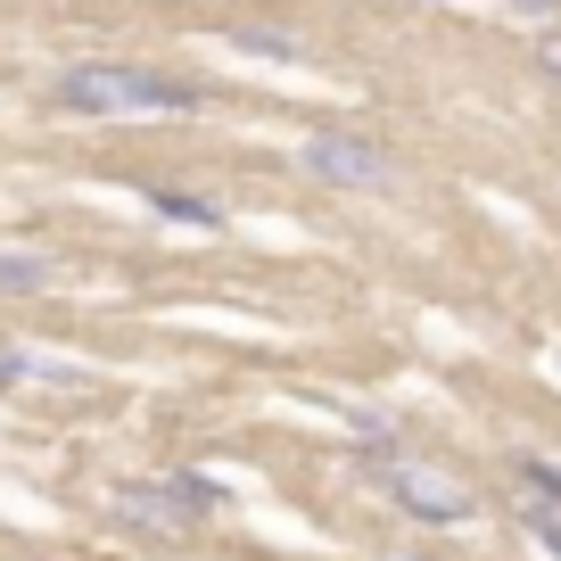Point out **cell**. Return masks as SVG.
Listing matches in <instances>:
<instances>
[{
	"label": "cell",
	"mask_w": 561,
	"mask_h": 561,
	"mask_svg": "<svg viewBox=\"0 0 561 561\" xmlns=\"http://www.w3.org/2000/svg\"><path fill=\"white\" fill-rule=\"evenodd\" d=\"M207 91L182 83V75H158V67H116V58H83L50 83V107L58 116H198Z\"/></svg>",
	"instance_id": "obj_1"
},
{
	"label": "cell",
	"mask_w": 561,
	"mask_h": 561,
	"mask_svg": "<svg viewBox=\"0 0 561 561\" xmlns=\"http://www.w3.org/2000/svg\"><path fill=\"white\" fill-rule=\"evenodd\" d=\"M388 561H421V553H388Z\"/></svg>",
	"instance_id": "obj_12"
},
{
	"label": "cell",
	"mask_w": 561,
	"mask_h": 561,
	"mask_svg": "<svg viewBox=\"0 0 561 561\" xmlns=\"http://www.w3.org/2000/svg\"><path fill=\"white\" fill-rule=\"evenodd\" d=\"M306 174L331 182V191H388V182H397V158L364 133H314L306 140Z\"/></svg>",
	"instance_id": "obj_3"
},
{
	"label": "cell",
	"mask_w": 561,
	"mask_h": 561,
	"mask_svg": "<svg viewBox=\"0 0 561 561\" xmlns=\"http://www.w3.org/2000/svg\"><path fill=\"white\" fill-rule=\"evenodd\" d=\"M25 380V355H9V347H0V388H18Z\"/></svg>",
	"instance_id": "obj_11"
},
{
	"label": "cell",
	"mask_w": 561,
	"mask_h": 561,
	"mask_svg": "<svg viewBox=\"0 0 561 561\" xmlns=\"http://www.w3.org/2000/svg\"><path fill=\"white\" fill-rule=\"evenodd\" d=\"M371 471H380L388 504H397L404 520H421V528H455V520H471V512H479L471 479H455L446 462H430V455H397V446H388Z\"/></svg>",
	"instance_id": "obj_2"
},
{
	"label": "cell",
	"mask_w": 561,
	"mask_h": 561,
	"mask_svg": "<svg viewBox=\"0 0 561 561\" xmlns=\"http://www.w3.org/2000/svg\"><path fill=\"white\" fill-rule=\"evenodd\" d=\"M231 42H240L248 58H280V67H306V42L289 34V25H240Z\"/></svg>",
	"instance_id": "obj_6"
},
{
	"label": "cell",
	"mask_w": 561,
	"mask_h": 561,
	"mask_svg": "<svg viewBox=\"0 0 561 561\" xmlns=\"http://www.w3.org/2000/svg\"><path fill=\"white\" fill-rule=\"evenodd\" d=\"M116 520L149 528V537H191L207 512H198L191 495L174 488V479H124V488H116Z\"/></svg>",
	"instance_id": "obj_4"
},
{
	"label": "cell",
	"mask_w": 561,
	"mask_h": 561,
	"mask_svg": "<svg viewBox=\"0 0 561 561\" xmlns=\"http://www.w3.org/2000/svg\"><path fill=\"white\" fill-rule=\"evenodd\" d=\"M512 9H520V18H537V25H553V18H561V0H512Z\"/></svg>",
	"instance_id": "obj_10"
},
{
	"label": "cell",
	"mask_w": 561,
	"mask_h": 561,
	"mask_svg": "<svg viewBox=\"0 0 561 561\" xmlns=\"http://www.w3.org/2000/svg\"><path fill=\"white\" fill-rule=\"evenodd\" d=\"M520 495H528V504H545V512H561V471H553V462H537V455H520Z\"/></svg>",
	"instance_id": "obj_8"
},
{
	"label": "cell",
	"mask_w": 561,
	"mask_h": 561,
	"mask_svg": "<svg viewBox=\"0 0 561 561\" xmlns=\"http://www.w3.org/2000/svg\"><path fill=\"white\" fill-rule=\"evenodd\" d=\"M537 67H545V75L561 83V34H545V42H537Z\"/></svg>",
	"instance_id": "obj_9"
},
{
	"label": "cell",
	"mask_w": 561,
	"mask_h": 561,
	"mask_svg": "<svg viewBox=\"0 0 561 561\" xmlns=\"http://www.w3.org/2000/svg\"><path fill=\"white\" fill-rule=\"evenodd\" d=\"M149 215H165V224H191V231H224V207L215 198H198V191H165V182H149Z\"/></svg>",
	"instance_id": "obj_5"
},
{
	"label": "cell",
	"mask_w": 561,
	"mask_h": 561,
	"mask_svg": "<svg viewBox=\"0 0 561 561\" xmlns=\"http://www.w3.org/2000/svg\"><path fill=\"white\" fill-rule=\"evenodd\" d=\"M58 264L50 256H0V298H34V289H50Z\"/></svg>",
	"instance_id": "obj_7"
}]
</instances>
